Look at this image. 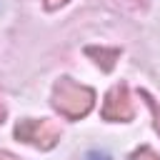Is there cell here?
<instances>
[{
	"instance_id": "cell-5",
	"label": "cell",
	"mask_w": 160,
	"mask_h": 160,
	"mask_svg": "<svg viewBox=\"0 0 160 160\" xmlns=\"http://www.w3.org/2000/svg\"><path fill=\"white\" fill-rule=\"evenodd\" d=\"M132 160H160V155L152 148H140V150L132 152Z\"/></svg>"
},
{
	"instance_id": "cell-4",
	"label": "cell",
	"mask_w": 160,
	"mask_h": 160,
	"mask_svg": "<svg viewBox=\"0 0 160 160\" xmlns=\"http://www.w3.org/2000/svg\"><path fill=\"white\" fill-rule=\"evenodd\" d=\"M88 55L95 58V62L102 65V70H110V68L115 65L120 50H118V48H88Z\"/></svg>"
},
{
	"instance_id": "cell-7",
	"label": "cell",
	"mask_w": 160,
	"mask_h": 160,
	"mask_svg": "<svg viewBox=\"0 0 160 160\" xmlns=\"http://www.w3.org/2000/svg\"><path fill=\"white\" fill-rule=\"evenodd\" d=\"M42 2H45V8H48V10H55V8H60V5H65L68 0H42Z\"/></svg>"
},
{
	"instance_id": "cell-2",
	"label": "cell",
	"mask_w": 160,
	"mask_h": 160,
	"mask_svg": "<svg viewBox=\"0 0 160 160\" xmlns=\"http://www.w3.org/2000/svg\"><path fill=\"white\" fill-rule=\"evenodd\" d=\"M15 138L28 142V145H35L40 150H50L58 140H60V128L50 120H20L15 125Z\"/></svg>"
},
{
	"instance_id": "cell-9",
	"label": "cell",
	"mask_w": 160,
	"mask_h": 160,
	"mask_svg": "<svg viewBox=\"0 0 160 160\" xmlns=\"http://www.w3.org/2000/svg\"><path fill=\"white\" fill-rule=\"evenodd\" d=\"M0 160H18V158H12V155H5V152H0Z\"/></svg>"
},
{
	"instance_id": "cell-3",
	"label": "cell",
	"mask_w": 160,
	"mask_h": 160,
	"mask_svg": "<svg viewBox=\"0 0 160 160\" xmlns=\"http://www.w3.org/2000/svg\"><path fill=\"white\" fill-rule=\"evenodd\" d=\"M102 118L105 120H115V122H125L132 118V100L128 92V85H115L102 102Z\"/></svg>"
},
{
	"instance_id": "cell-1",
	"label": "cell",
	"mask_w": 160,
	"mask_h": 160,
	"mask_svg": "<svg viewBox=\"0 0 160 160\" xmlns=\"http://www.w3.org/2000/svg\"><path fill=\"white\" fill-rule=\"evenodd\" d=\"M92 100H95V92L75 82L72 78H60L52 88V105L68 120H80L82 115H88L92 108Z\"/></svg>"
},
{
	"instance_id": "cell-10",
	"label": "cell",
	"mask_w": 160,
	"mask_h": 160,
	"mask_svg": "<svg viewBox=\"0 0 160 160\" xmlns=\"http://www.w3.org/2000/svg\"><path fill=\"white\" fill-rule=\"evenodd\" d=\"M2 118H5V105L0 102V122H2Z\"/></svg>"
},
{
	"instance_id": "cell-6",
	"label": "cell",
	"mask_w": 160,
	"mask_h": 160,
	"mask_svg": "<svg viewBox=\"0 0 160 160\" xmlns=\"http://www.w3.org/2000/svg\"><path fill=\"white\" fill-rule=\"evenodd\" d=\"M148 98V105H150V110H152V115H155V128H158V132H160V108H158V102L150 98V95H145Z\"/></svg>"
},
{
	"instance_id": "cell-8",
	"label": "cell",
	"mask_w": 160,
	"mask_h": 160,
	"mask_svg": "<svg viewBox=\"0 0 160 160\" xmlns=\"http://www.w3.org/2000/svg\"><path fill=\"white\" fill-rule=\"evenodd\" d=\"M88 160H110V158H108L105 152H90V155H88Z\"/></svg>"
}]
</instances>
